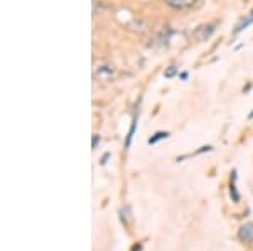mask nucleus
<instances>
[{"label": "nucleus", "instance_id": "7", "mask_svg": "<svg viewBox=\"0 0 253 251\" xmlns=\"http://www.w3.org/2000/svg\"><path fill=\"white\" fill-rule=\"evenodd\" d=\"M135 127H137V115L133 116L132 127H130V132H128V135H126V140H125V147L126 148H128L130 145H132V139H133V133H135Z\"/></svg>", "mask_w": 253, "mask_h": 251}, {"label": "nucleus", "instance_id": "11", "mask_svg": "<svg viewBox=\"0 0 253 251\" xmlns=\"http://www.w3.org/2000/svg\"><path fill=\"white\" fill-rule=\"evenodd\" d=\"M100 143V137L98 135H93V142H91V148H96V145Z\"/></svg>", "mask_w": 253, "mask_h": 251}, {"label": "nucleus", "instance_id": "3", "mask_svg": "<svg viewBox=\"0 0 253 251\" xmlns=\"http://www.w3.org/2000/svg\"><path fill=\"white\" fill-rule=\"evenodd\" d=\"M238 238L245 245L253 243V222H247V224H243L242 228L238 229Z\"/></svg>", "mask_w": 253, "mask_h": 251}, {"label": "nucleus", "instance_id": "13", "mask_svg": "<svg viewBox=\"0 0 253 251\" xmlns=\"http://www.w3.org/2000/svg\"><path fill=\"white\" fill-rule=\"evenodd\" d=\"M108 157H110V153H105V155H103V159H101V165H105V164H107Z\"/></svg>", "mask_w": 253, "mask_h": 251}, {"label": "nucleus", "instance_id": "14", "mask_svg": "<svg viewBox=\"0 0 253 251\" xmlns=\"http://www.w3.org/2000/svg\"><path fill=\"white\" fill-rule=\"evenodd\" d=\"M181 79H182V81H186V79H187V72H181Z\"/></svg>", "mask_w": 253, "mask_h": 251}, {"label": "nucleus", "instance_id": "4", "mask_svg": "<svg viewBox=\"0 0 253 251\" xmlns=\"http://www.w3.org/2000/svg\"><path fill=\"white\" fill-rule=\"evenodd\" d=\"M96 76L103 81H112L115 78V70H113V66H110V64H103V66H98Z\"/></svg>", "mask_w": 253, "mask_h": 251}, {"label": "nucleus", "instance_id": "15", "mask_svg": "<svg viewBox=\"0 0 253 251\" xmlns=\"http://www.w3.org/2000/svg\"><path fill=\"white\" fill-rule=\"evenodd\" d=\"M248 116H250V118H253V111L250 113V115H248Z\"/></svg>", "mask_w": 253, "mask_h": 251}, {"label": "nucleus", "instance_id": "10", "mask_svg": "<svg viewBox=\"0 0 253 251\" xmlns=\"http://www.w3.org/2000/svg\"><path fill=\"white\" fill-rule=\"evenodd\" d=\"M175 74H177V68H175L174 66V64H172V66H169V68H167V70L164 71V76H166V78H174V76Z\"/></svg>", "mask_w": 253, "mask_h": 251}, {"label": "nucleus", "instance_id": "5", "mask_svg": "<svg viewBox=\"0 0 253 251\" xmlns=\"http://www.w3.org/2000/svg\"><path fill=\"white\" fill-rule=\"evenodd\" d=\"M252 24H253V10L250 12V14L245 15V17H243L242 20H240L238 24H236V27L233 29V34H235V36H238L240 32H243L245 29H247V27H250Z\"/></svg>", "mask_w": 253, "mask_h": 251}, {"label": "nucleus", "instance_id": "12", "mask_svg": "<svg viewBox=\"0 0 253 251\" xmlns=\"http://www.w3.org/2000/svg\"><path fill=\"white\" fill-rule=\"evenodd\" d=\"M142 250H144V248H142L140 243H135V245L132 246V250H130V251H142Z\"/></svg>", "mask_w": 253, "mask_h": 251}, {"label": "nucleus", "instance_id": "6", "mask_svg": "<svg viewBox=\"0 0 253 251\" xmlns=\"http://www.w3.org/2000/svg\"><path fill=\"white\" fill-rule=\"evenodd\" d=\"M236 171L231 172V185H230V194H231V199H233V202H240V194L238 191H236Z\"/></svg>", "mask_w": 253, "mask_h": 251}, {"label": "nucleus", "instance_id": "1", "mask_svg": "<svg viewBox=\"0 0 253 251\" xmlns=\"http://www.w3.org/2000/svg\"><path fill=\"white\" fill-rule=\"evenodd\" d=\"M216 31L214 24H203V26H199L198 29L194 31L193 37L196 39V42H205L213 36V32Z\"/></svg>", "mask_w": 253, "mask_h": 251}, {"label": "nucleus", "instance_id": "2", "mask_svg": "<svg viewBox=\"0 0 253 251\" xmlns=\"http://www.w3.org/2000/svg\"><path fill=\"white\" fill-rule=\"evenodd\" d=\"M166 5L174 10H189L199 3V0H164Z\"/></svg>", "mask_w": 253, "mask_h": 251}, {"label": "nucleus", "instance_id": "8", "mask_svg": "<svg viewBox=\"0 0 253 251\" xmlns=\"http://www.w3.org/2000/svg\"><path fill=\"white\" fill-rule=\"evenodd\" d=\"M164 139H169V133H167V132H157L156 135L149 139V145H154V143H157V142H161Z\"/></svg>", "mask_w": 253, "mask_h": 251}, {"label": "nucleus", "instance_id": "9", "mask_svg": "<svg viewBox=\"0 0 253 251\" xmlns=\"http://www.w3.org/2000/svg\"><path fill=\"white\" fill-rule=\"evenodd\" d=\"M120 219L125 226H128L130 222V208H122L120 209Z\"/></svg>", "mask_w": 253, "mask_h": 251}]
</instances>
